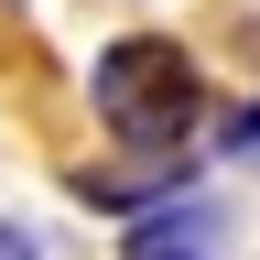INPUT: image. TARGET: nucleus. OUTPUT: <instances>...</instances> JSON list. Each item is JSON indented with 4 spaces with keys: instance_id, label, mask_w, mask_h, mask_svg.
Here are the masks:
<instances>
[{
    "instance_id": "nucleus-1",
    "label": "nucleus",
    "mask_w": 260,
    "mask_h": 260,
    "mask_svg": "<svg viewBox=\"0 0 260 260\" xmlns=\"http://www.w3.org/2000/svg\"><path fill=\"white\" fill-rule=\"evenodd\" d=\"M87 109H98V130H109L119 152L184 162V141L206 130V76H195V54L174 32H119V44L87 65Z\"/></svg>"
},
{
    "instance_id": "nucleus-2",
    "label": "nucleus",
    "mask_w": 260,
    "mask_h": 260,
    "mask_svg": "<svg viewBox=\"0 0 260 260\" xmlns=\"http://www.w3.org/2000/svg\"><path fill=\"white\" fill-rule=\"evenodd\" d=\"M217 239H228V206H217L206 184H184V195H162V206L130 217L119 260H217Z\"/></svg>"
},
{
    "instance_id": "nucleus-3",
    "label": "nucleus",
    "mask_w": 260,
    "mask_h": 260,
    "mask_svg": "<svg viewBox=\"0 0 260 260\" xmlns=\"http://www.w3.org/2000/svg\"><path fill=\"white\" fill-rule=\"evenodd\" d=\"M228 162H249V174H260V109H239V119H228Z\"/></svg>"
},
{
    "instance_id": "nucleus-4",
    "label": "nucleus",
    "mask_w": 260,
    "mask_h": 260,
    "mask_svg": "<svg viewBox=\"0 0 260 260\" xmlns=\"http://www.w3.org/2000/svg\"><path fill=\"white\" fill-rule=\"evenodd\" d=\"M0 260H44V239H32V228H11V217H0Z\"/></svg>"
}]
</instances>
